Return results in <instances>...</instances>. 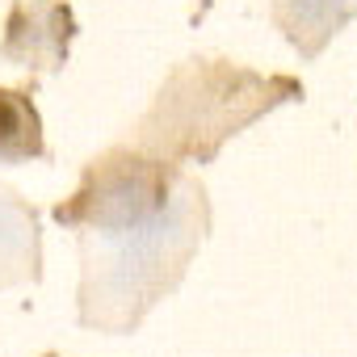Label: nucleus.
<instances>
[{
    "instance_id": "1",
    "label": "nucleus",
    "mask_w": 357,
    "mask_h": 357,
    "mask_svg": "<svg viewBox=\"0 0 357 357\" xmlns=\"http://www.w3.org/2000/svg\"><path fill=\"white\" fill-rule=\"evenodd\" d=\"M22 130V109L0 93V139H9V135H17Z\"/></svg>"
}]
</instances>
